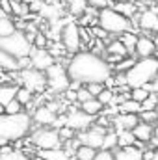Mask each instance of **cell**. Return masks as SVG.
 <instances>
[{
	"label": "cell",
	"instance_id": "1",
	"mask_svg": "<svg viewBox=\"0 0 158 160\" xmlns=\"http://www.w3.org/2000/svg\"><path fill=\"white\" fill-rule=\"evenodd\" d=\"M67 73L71 80H78L82 84L106 82L112 75V67L106 60H102L95 52H78L71 58Z\"/></svg>",
	"mask_w": 158,
	"mask_h": 160
},
{
	"label": "cell",
	"instance_id": "2",
	"mask_svg": "<svg viewBox=\"0 0 158 160\" xmlns=\"http://www.w3.org/2000/svg\"><path fill=\"white\" fill-rule=\"evenodd\" d=\"M30 130V116L17 112V114H6L0 118V143L7 145V142L21 140Z\"/></svg>",
	"mask_w": 158,
	"mask_h": 160
},
{
	"label": "cell",
	"instance_id": "3",
	"mask_svg": "<svg viewBox=\"0 0 158 160\" xmlns=\"http://www.w3.org/2000/svg\"><path fill=\"white\" fill-rule=\"evenodd\" d=\"M126 86L128 88H140V86H147L158 75V60L153 56L141 58L140 62H136L126 73Z\"/></svg>",
	"mask_w": 158,
	"mask_h": 160
},
{
	"label": "cell",
	"instance_id": "4",
	"mask_svg": "<svg viewBox=\"0 0 158 160\" xmlns=\"http://www.w3.org/2000/svg\"><path fill=\"white\" fill-rule=\"evenodd\" d=\"M99 26L104 28L108 34H123L132 28L126 15H123L116 8H104L99 11Z\"/></svg>",
	"mask_w": 158,
	"mask_h": 160
},
{
	"label": "cell",
	"instance_id": "5",
	"mask_svg": "<svg viewBox=\"0 0 158 160\" xmlns=\"http://www.w3.org/2000/svg\"><path fill=\"white\" fill-rule=\"evenodd\" d=\"M0 48L2 50H7L9 54L17 56V58H28L32 56L34 52V43L28 39V36L24 32H15L11 36H6V38H0Z\"/></svg>",
	"mask_w": 158,
	"mask_h": 160
},
{
	"label": "cell",
	"instance_id": "6",
	"mask_svg": "<svg viewBox=\"0 0 158 160\" xmlns=\"http://www.w3.org/2000/svg\"><path fill=\"white\" fill-rule=\"evenodd\" d=\"M45 73H47L48 88H50L52 93H63V91H67V89L71 88V77H69V73H67L62 65L54 63V65H50Z\"/></svg>",
	"mask_w": 158,
	"mask_h": 160
},
{
	"label": "cell",
	"instance_id": "7",
	"mask_svg": "<svg viewBox=\"0 0 158 160\" xmlns=\"http://www.w3.org/2000/svg\"><path fill=\"white\" fill-rule=\"evenodd\" d=\"M32 143L39 149H52V147H60L62 145V136L58 128H41L37 132H34L32 136Z\"/></svg>",
	"mask_w": 158,
	"mask_h": 160
},
{
	"label": "cell",
	"instance_id": "8",
	"mask_svg": "<svg viewBox=\"0 0 158 160\" xmlns=\"http://www.w3.org/2000/svg\"><path fill=\"white\" fill-rule=\"evenodd\" d=\"M45 71L36 69V67H24L21 71V82L24 88H28L30 91H41L45 88V84H48V80L43 75Z\"/></svg>",
	"mask_w": 158,
	"mask_h": 160
},
{
	"label": "cell",
	"instance_id": "9",
	"mask_svg": "<svg viewBox=\"0 0 158 160\" xmlns=\"http://www.w3.org/2000/svg\"><path fill=\"white\" fill-rule=\"evenodd\" d=\"M104 136H106V130L102 127H89L86 130H82L78 136L80 143H86V145H91L95 149H102V142H104Z\"/></svg>",
	"mask_w": 158,
	"mask_h": 160
},
{
	"label": "cell",
	"instance_id": "10",
	"mask_svg": "<svg viewBox=\"0 0 158 160\" xmlns=\"http://www.w3.org/2000/svg\"><path fill=\"white\" fill-rule=\"evenodd\" d=\"M30 65L36 69H41V71H47L50 65H54V54L50 50H47L45 47H36L30 56Z\"/></svg>",
	"mask_w": 158,
	"mask_h": 160
},
{
	"label": "cell",
	"instance_id": "11",
	"mask_svg": "<svg viewBox=\"0 0 158 160\" xmlns=\"http://www.w3.org/2000/svg\"><path fill=\"white\" fill-rule=\"evenodd\" d=\"M93 118L95 116L87 114L86 110L71 108V112L67 114V125L73 127L75 130H86V128H89V125H93Z\"/></svg>",
	"mask_w": 158,
	"mask_h": 160
},
{
	"label": "cell",
	"instance_id": "12",
	"mask_svg": "<svg viewBox=\"0 0 158 160\" xmlns=\"http://www.w3.org/2000/svg\"><path fill=\"white\" fill-rule=\"evenodd\" d=\"M62 39L63 45L67 47L69 52H75L80 48V28L75 22H67L63 26V32H62Z\"/></svg>",
	"mask_w": 158,
	"mask_h": 160
},
{
	"label": "cell",
	"instance_id": "13",
	"mask_svg": "<svg viewBox=\"0 0 158 160\" xmlns=\"http://www.w3.org/2000/svg\"><path fill=\"white\" fill-rule=\"evenodd\" d=\"M138 24L141 30L158 32V11L156 9H143L138 17Z\"/></svg>",
	"mask_w": 158,
	"mask_h": 160
},
{
	"label": "cell",
	"instance_id": "14",
	"mask_svg": "<svg viewBox=\"0 0 158 160\" xmlns=\"http://www.w3.org/2000/svg\"><path fill=\"white\" fill-rule=\"evenodd\" d=\"M112 123L116 125V132H121V130H132L140 121H138V118H136V114L119 112L117 116L112 118Z\"/></svg>",
	"mask_w": 158,
	"mask_h": 160
},
{
	"label": "cell",
	"instance_id": "15",
	"mask_svg": "<svg viewBox=\"0 0 158 160\" xmlns=\"http://www.w3.org/2000/svg\"><path fill=\"white\" fill-rule=\"evenodd\" d=\"M134 136L138 138V142H151L153 136H155V128H153V123H147V121H140L134 128H132Z\"/></svg>",
	"mask_w": 158,
	"mask_h": 160
},
{
	"label": "cell",
	"instance_id": "16",
	"mask_svg": "<svg viewBox=\"0 0 158 160\" xmlns=\"http://www.w3.org/2000/svg\"><path fill=\"white\" fill-rule=\"evenodd\" d=\"M58 119L56 118V112L47 104V106H39L34 114V121L39 123V125H54V121Z\"/></svg>",
	"mask_w": 158,
	"mask_h": 160
},
{
	"label": "cell",
	"instance_id": "17",
	"mask_svg": "<svg viewBox=\"0 0 158 160\" xmlns=\"http://www.w3.org/2000/svg\"><path fill=\"white\" fill-rule=\"evenodd\" d=\"M0 65H2L4 71H17V69L22 67L21 58L13 56V54H9L7 50H2V48H0Z\"/></svg>",
	"mask_w": 158,
	"mask_h": 160
},
{
	"label": "cell",
	"instance_id": "18",
	"mask_svg": "<svg viewBox=\"0 0 158 160\" xmlns=\"http://www.w3.org/2000/svg\"><path fill=\"white\" fill-rule=\"evenodd\" d=\"M156 43L149 38H138V45H136V54L141 56V58H147V56H153L156 52Z\"/></svg>",
	"mask_w": 158,
	"mask_h": 160
},
{
	"label": "cell",
	"instance_id": "19",
	"mask_svg": "<svg viewBox=\"0 0 158 160\" xmlns=\"http://www.w3.org/2000/svg\"><path fill=\"white\" fill-rule=\"evenodd\" d=\"M116 160H145V157H143L141 149L128 145V147H121L116 153Z\"/></svg>",
	"mask_w": 158,
	"mask_h": 160
},
{
	"label": "cell",
	"instance_id": "20",
	"mask_svg": "<svg viewBox=\"0 0 158 160\" xmlns=\"http://www.w3.org/2000/svg\"><path fill=\"white\" fill-rule=\"evenodd\" d=\"M39 157L47 160H71L69 157V153L65 151V149H60V147H52V149H39V153H37Z\"/></svg>",
	"mask_w": 158,
	"mask_h": 160
},
{
	"label": "cell",
	"instance_id": "21",
	"mask_svg": "<svg viewBox=\"0 0 158 160\" xmlns=\"http://www.w3.org/2000/svg\"><path fill=\"white\" fill-rule=\"evenodd\" d=\"M15 32H17L15 22L11 21V17H9L6 11H2V17H0V38L11 36V34H15Z\"/></svg>",
	"mask_w": 158,
	"mask_h": 160
},
{
	"label": "cell",
	"instance_id": "22",
	"mask_svg": "<svg viewBox=\"0 0 158 160\" xmlns=\"http://www.w3.org/2000/svg\"><path fill=\"white\" fill-rule=\"evenodd\" d=\"M17 91H19L17 86H2V89H0V104L7 106L13 99H17Z\"/></svg>",
	"mask_w": 158,
	"mask_h": 160
},
{
	"label": "cell",
	"instance_id": "23",
	"mask_svg": "<svg viewBox=\"0 0 158 160\" xmlns=\"http://www.w3.org/2000/svg\"><path fill=\"white\" fill-rule=\"evenodd\" d=\"M97 149L95 147H91V145H86V143H80L78 147H77V160H93L97 157Z\"/></svg>",
	"mask_w": 158,
	"mask_h": 160
},
{
	"label": "cell",
	"instance_id": "24",
	"mask_svg": "<svg viewBox=\"0 0 158 160\" xmlns=\"http://www.w3.org/2000/svg\"><path fill=\"white\" fill-rule=\"evenodd\" d=\"M80 108H82V110H86V112H87V114H91V116H99V114L102 112V102H101L97 97H93V99H89V101L82 102V104H80Z\"/></svg>",
	"mask_w": 158,
	"mask_h": 160
},
{
	"label": "cell",
	"instance_id": "25",
	"mask_svg": "<svg viewBox=\"0 0 158 160\" xmlns=\"http://www.w3.org/2000/svg\"><path fill=\"white\" fill-rule=\"evenodd\" d=\"M106 52H108L110 56H121V58H125V56L128 54V48H126V45H125L123 41H112V43L108 45Z\"/></svg>",
	"mask_w": 158,
	"mask_h": 160
},
{
	"label": "cell",
	"instance_id": "26",
	"mask_svg": "<svg viewBox=\"0 0 158 160\" xmlns=\"http://www.w3.org/2000/svg\"><path fill=\"white\" fill-rule=\"evenodd\" d=\"M119 110L121 112H126V114H140L141 112V102H138V101H134V99H126V101H123L121 104H119Z\"/></svg>",
	"mask_w": 158,
	"mask_h": 160
},
{
	"label": "cell",
	"instance_id": "27",
	"mask_svg": "<svg viewBox=\"0 0 158 160\" xmlns=\"http://www.w3.org/2000/svg\"><path fill=\"white\" fill-rule=\"evenodd\" d=\"M0 160H30L22 151H9L7 145H2V157Z\"/></svg>",
	"mask_w": 158,
	"mask_h": 160
},
{
	"label": "cell",
	"instance_id": "28",
	"mask_svg": "<svg viewBox=\"0 0 158 160\" xmlns=\"http://www.w3.org/2000/svg\"><path fill=\"white\" fill-rule=\"evenodd\" d=\"M149 95H151V89H149L147 86L132 88V91H130V99H134V101H138V102H143Z\"/></svg>",
	"mask_w": 158,
	"mask_h": 160
},
{
	"label": "cell",
	"instance_id": "29",
	"mask_svg": "<svg viewBox=\"0 0 158 160\" xmlns=\"http://www.w3.org/2000/svg\"><path fill=\"white\" fill-rule=\"evenodd\" d=\"M119 134V147H128V145H134V142H138V138L134 136L132 130H121Z\"/></svg>",
	"mask_w": 158,
	"mask_h": 160
},
{
	"label": "cell",
	"instance_id": "30",
	"mask_svg": "<svg viewBox=\"0 0 158 160\" xmlns=\"http://www.w3.org/2000/svg\"><path fill=\"white\" fill-rule=\"evenodd\" d=\"M39 13L43 15V17H47V19L54 21V19H58V17H60L62 9H58V6H52V4H43V8H41Z\"/></svg>",
	"mask_w": 158,
	"mask_h": 160
},
{
	"label": "cell",
	"instance_id": "31",
	"mask_svg": "<svg viewBox=\"0 0 158 160\" xmlns=\"http://www.w3.org/2000/svg\"><path fill=\"white\" fill-rule=\"evenodd\" d=\"M112 8H116L117 11H121V13H123V15H126V17H130V15H134V13H136V6H134V4H130V2H125V0L112 4Z\"/></svg>",
	"mask_w": 158,
	"mask_h": 160
},
{
	"label": "cell",
	"instance_id": "32",
	"mask_svg": "<svg viewBox=\"0 0 158 160\" xmlns=\"http://www.w3.org/2000/svg\"><path fill=\"white\" fill-rule=\"evenodd\" d=\"M119 145V134L117 132H106L104 142H102V149H116Z\"/></svg>",
	"mask_w": 158,
	"mask_h": 160
},
{
	"label": "cell",
	"instance_id": "33",
	"mask_svg": "<svg viewBox=\"0 0 158 160\" xmlns=\"http://www.w3.org/2000/svg\"><path fill=\"white\" fill-rule=\"evenodd\" d=\"M158 108V91H151V95L141 102V112L143 110H156Z\"/></svg>",
	"mask_w": 158,
	"mask_h": 160
},
{
	"label": "cell",
	"instance_id": "34",
	"mask_svg": "<svg viewBox=\"0 0 158 160\" xmlns=\"http://www.w3.org/2000/svg\"><path fill=\"white\" fill-rule=\"evenodd\" d=\"M121 41H123V43L126 45V48H128V54H134V52H136V45H138V36H134V34H125Z\"/></svg>",
	"mask_w": 158,
	"mask_h": 160
},
{
	"label": "cell",
	"instance_id": "35",
	"mask_svg": "<svg viewBox=\"0 0 158 160\" xmlns=\"http://www.w3.org/2000/svg\"><path fill=\"white\" fill-rule=\"evenodd\" d=\"M32 93H34V91H30L28 88L22 86V88H19V91H17V99H19L22 104H28V102L32 101Z\"/></svg>",
	"mask_w": 158,
	"mask_h": 160
},
{
	"label": "cell",
	"instance_id": "36",
	"mask_svg": "<svg viewBox=\"0 0 158 160\" xmlns=\"http://www.w3.org/2000/svg\"><path fill=\"white\" fill-rule=\"evenodd\" d=\"M97 99H99L102 104H112V102H114V99H116V95H114V91H112V89H106V88H104V89L99 93V97H97Z\"/></svg>",
	"mask_w": 158,
	"mask_h": 160
},
{
	"label": "cell",
	"instance_id": "37",
	"mask_svg": "<svg viewBox=\"0 0 158 160\" xmlns=\"http://www.w3.org/2000/svg\"><path fill=\"white\" fill-rule=\"evenodd\" d=\"M141 116V121H147V123H158V110H143L140 112Z\"/></svg>",
	"mask_w": 158,
	"mask_h": 160
},
{
	"label": "cell",
	"instance_id": "38",
	"mask_svg": "<svg viewBox=\"0 0 158 160\" xmlns=\"http://www.w3.org/2000/svg\"><path fill=\"white\" fill-rule=\"evenodd\" d=\"M86 8H87V0H73L71 2V11L75 15H80Z\"/></svg>",
	"mask_w": 158,
	"mask_h": 160
},
{
	"label": "cell",
	"instance_id": "39",
	"mask_svg": "<svg viewBox=\"0 0 158 160\" xmlns=\"http://www.w3.org/2000/svg\"><path fill=\"white\" fill-rule=\"evenodd\" d=\"M21 106H22V102L19 99H13L7 106H4V112L6 114H17V112H21Z\"/></svg>",
	"mask_w": 158,
	"mask_h": 160
},
{
	"label": "cell",
	"instance_id": "40",
	"mask_svg": "<svg viewBox=\"0 0 158 160\" xmlns=\"http://www.w3.org/2000/svg\"><path fill=\"white\" fill-rule=\"evenodd\" d=\"M104 82H89V84H86V88L91 91V95L93 97H99V93L104 89V86H102Z\"/></svg>",
	"mask_w": 158,
	"mask_h": 160
},
{
	"label": "cell",
	"instance_id": "41",
	"mask_svg": "<svg viewBox=\"0 0 158 160\" xmlns=\"http://www.w3.org/2000/svg\"><path fill=\"white\" fill-rule=\"evenodd\" d=\"M30 11V6L22 2H13V15H26Z\"/></svg>",
	"mask_w": 158,
	"mask_h": 160
},
{
	"label": "cell",
	"instance_id": "42",
	"mask_svg": "<svg viewBox=\"0 0 158 160\" xmlns=\"http://www.w3.org/2000/svg\"><path fill=\"white\" fill-rule=\"evenodd\" d=\"M87 6L95 8V9H104V8L112 6V0H87Z\"/></svg>",
	"mask_w": 158,
	"mask_h": 160
},
{
	"label": "cell",
	"instance_id": "43",
	"mask_svg": "<svg viewBox=\"0 0 158 160\" xmlns=\"http://www.w3.org/2000/svg\"><path fill=\"white\" fill-rule=\"evenodd\" d=\"M50 52H52L54 56H63V54L67 52V47H65V45H60L58 41H54V43L50 45Z\"/></svg>",
	"mask_w": 158,
	"mask_h": 160
},
{
	"label": "cell",
	"instance_id": "44",
	"mask_svg": "<svg viewBox=\"0 0 158 160\" xmlns=\"http://www.w3.org/2000/svg\"><path fill=\"white\" fill-rule=\"evenodd\" d=\"M58 130H60L62 140H71V138L75 136V128L69 127V125H65V127H62V128H58Z\"/></svg>",
	"mask_w": 158,
	"mask_h": 160
},
{
	"label": "cell",
	"instance_id": "45",
	"mask_svg": "<svg viewBox=\"0 0 158 160\" xmlns=\"http://www.w3.org/2000/svg\"><path fill=\"white\" fill-rule=\"evenodd\" d=\"M93 160H116V155H114L110 149H102V151L97 153V157Z\"/></svg>",
	"mask_w": 158,
	"mask_h": 160
},
{
	"label": "cell",
	"instance_id": "46",
	"mask_svg": "<svg viewBox=\"0 0 158 160\" xmlns=\"http://www.w3.org/2000/svg\"><path fill=\"white\" fill-rule=\"evenodd\" d=\"M89 99H93V95H91V91H89L87 88H82V89H78V101H80V104H82V102H86V101H89Z\"/></svg>",
	"mask_w": 158,
	"mask_h": 160
},
{
	"label": "cell",
	"instance_id": "47",
	"mask_svg": "<svg viewBox=\"0 0 158 160\" xmlns=\"http://www.w3.org/2000/svg\"><path fill=\"white\" fill-rule=\"evenodd\" d=\"M134 63H136V62H134L132 58H128V60H125V62H119L117 71H125V73H126V71H128V69H130V67H132Z\"/></svg>",
	"mask_w": 158,
	"mask_h": 160
},
{
	"label": "cell",
	"instance_id": "48",
	"mask_svg": "<svg viewBox=\"0 0 158 160\" xmlns=\"http://www.w3.org/2000/svg\"><path fill=\"white\" fill-rule=\"evenodd\" d=\"M28 6H30V11H41L43 2H39V0H30V2H28Z\"/></svg>",
	"mask_w": 158,
	"mask_h": 160
},
{
	"label": "cell",
	"instance_id": "49",
	"mask_svg": "<svg viewBox=\"0 0 158 160\" xmlns=\"http://www.w3.org/2000/svg\"><path fill=\"white\" fill-rule=\"evenodd\" d=\"M34 43H36V47H47V38H45L43 34H37Z\"/></svg>",
	"mask_w": 158,
	"mask_h": 160
},
{
	"label": "cell",
	"instance_id": "50",
	"mask_svg": "<svg viewBox=\"0 0 158 160\" xmlns=\"http://www.w3.org/2000/svg\"><path fill=\"white\" fill-rule=\"evenodd\" d=\"M147 88H149L151 91H158V75H156V78L153 80L151 84H147Z\"/></svg>",
	"mask_w": 158,
	"mask_h": 160
},
{
	"label": "cell",
	"instance_id": "51",
	"mask_svg": "<svg viewBox=\"0 0 158 160\" xmlns=\"http://www.w3.org/2000/svg\"><path fill=\"white\" fill-rule=\"evenodd\" d=\"M143 157H145V160H153V157H155V151H143Z\"/></svg>",
	"mask_w": 158,
	"mask_h": 160
},
{
	"label": "cell",
	"instance_id": "52",
	"mask_svg": "<svg viewBox=\"0 0 158 160\" xmlns=\"http://www.w3.org/2000/svg\"><path fill=\"white\" fill-rule=\"evenodd\" d=\"M153 138H155V140H158V125L155 127V136H153Z\"/></svg>",
	"mask_w": 158,
	"mask_h": 160
},
{
	"label": "cell",
	"instance_id": "53",
	"mask_svg": "<svg viewBox=\"0 0 158 160\" xmlns=\"http://www.w3.org/2000/svg\"><path fill=\"white\" fill-rule=\"evenodd\" d=\"M153 160H158V149L155 151V157H153Z\"/></svg>",
	"mask_w": 158,
	"mask_h": 160
},
{
	"label": "cell",
	"instance_id": "54",
	"mask_svg": "<svg viewBox=\"0 0 158 160\" xmlns=\"http://www.w3.org/2000/svg\"><path fill=\"white\" fill-rule=\"evenodd\" d=\"M151 142H153V143H155V145H156V149H158V140H155V138H153V140H151Z\"/></svg>",
	"mask_w": 158,
	"mask_h": 160
},
{
	"label": "cell",
	"instance_id": "55",
	"mask_svg": "<svg viewBox=\"0 0 158 160\" xmlns=\"http://www.w3.org/2000/svg\"><path fill=\"white\" fill-rule=\"evenodd\" d=\"M155 43H156V48H158V32H156V38H155Z\"/></svg>",
	"mask_w": 158,
	"mask_h": 160
},
{
	"label": "cell",
	"instance_id": "56",
	"mask_svg": "<svg viewBox=\"0 0 158 160\" xmlns=\"http://www.w3.org/2000/svg\"><path fill=\"white\" fill-rule=\"evenodd\" d=\"M36 160H47V158H43V157H39V155H37V158Z\"/></svg>",
	"mask_w": 158,
	"mask_h": 160
},
{
	"label": "cell",
	"instance_id": "57",
	"mask_svg": "<svg viewBox=\"0 0 158 160\" xmlns=\"http://www.w3.org/2000/svg\"><path fill=\"white\" fill-rule=\"evenodd\" d=\"M156 11H158V0H156Z\"/></svg>",
	"mask_w": 158,
	"mask_h": 160
}]
</instances>
